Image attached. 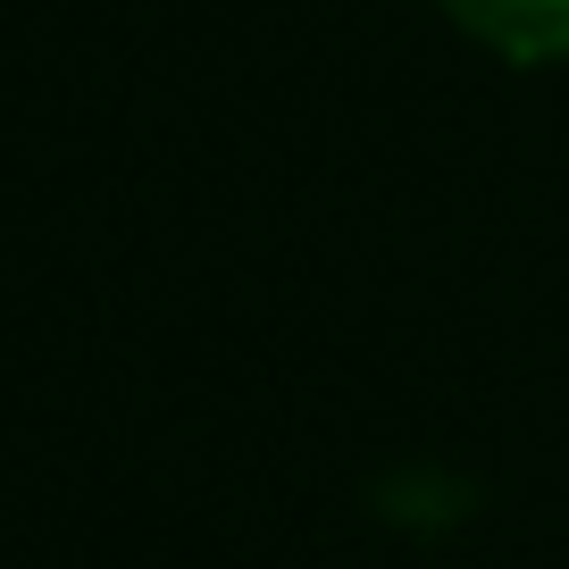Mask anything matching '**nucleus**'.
<instances>
[{
    "mask_svg": "<svg viewBox=\"0 0 569 569\" xmlns=\"http://www.w3.org/2000/svg\"><path fill=\"white\" fill-rule=\"evenodd\" d=\"M469 42H486L511 68H552L569 59V0H436Z\"/></svg>",
    "mask_w": 569,
    "mask_h": 569,
    "instance_id": "f257e3e1",
    "label": "nucleus"
}]
</instances>
